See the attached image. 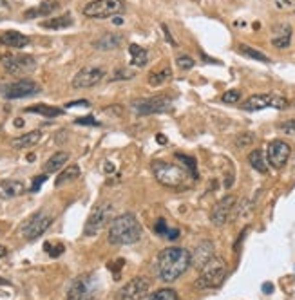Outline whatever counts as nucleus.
Here are the masks:
<instances>
[{"label": "nucleus", "instance_id": "1", "mask_svg": "<svg viewBox=\"0 0 295 300\" xmlns=\"http://www.w3.org/2000/svg\"><path fill=\"white\" fill-rule=\"evenodd\" d=\"M190 266V253L185 248H165L158 255V275L163 282H174Z\"/></svg>", "mask_w": 295, "mask_h": 300}, {"label": "nucleus", "instance_id": "2", "mask_svg": "<svg viewBox=\"0 0 295 300\" xmlns=\"http://www.w3.org/2000/svg\"><path fill=\"white\" fill-rule=\"evenodd\" d=\"M141 224L138 223L136 215L122 214L114 217L109 224V242L116 246H129L141 239Z\"/></svg>", "mask_w": 295, "mask_h": 300}, {"label": "nucleus", "instance_id": "3", "mask_svg": "<svg viewBox=\"0 0 295 300\" xmlns=\"http://www.w3.org/2000/svg\"><path fill=\"white\" fill-rule=\"evenodd\" d=\"M152 174H154V179L159 184L168 186V188L181 186L190 175L186 168L167 161H152Z\"/></svg>", "mask_w": 295, "mask_h": 300}, {"label": "nucleus", "instance_id": "4", "mask_svg": "<svg viewBox=\"0 0 295 300\" xmlns=\"http://www.w3.org/2000/svg\"><path fill=\"white\" fill-rule=\"evenodd\" d=\"M227 277V264L223 259H216L214 257L209 264L201 268V273L195 280V287L198 289H214L219 287Z\"/></svg>", "mask_w": 295, "mask_h": 300}, {"label": "nucleus", "instance_id": "5", "mask_svg": "<svg viewBox=\"0 0 295 300\" xmlns=\"http://www.w3.org/2000/svg\"><path fill=\"white\" fill-rule=\"evenodd\" d=\"M113 212L114 208L109 201H104L98 206H94L91 215L87 217L85 226H83V235H85V237H94V235H98V233H100L107 224H111V221L114 219Z\"/></svg>", "mask_w": 295, "mask_h": 300}, {"label": "nucleus", "instance_id": "6", "mask_svg": "<svg viewBox=\"0 0 295 300\" xmlns=\"http://www.w3.org/2000/svg\"><path fill=\"white\" fill-rule=\"evenodd\" d=\"M290 107V102L281 94L275 92H266V94H254L246 98L241 103V109L248 112L263 111V109H277V111H284Z\"/></svg>", "mask_w": 295, "mask_h": 300}, {"label": "nucleus", "instance_id": "7", "mask_svg": "<svg viewBox=\"0 0 295 300\" xmlns=\"http://www.w3.org/2000/svg\"><path fill=\"white\" fill-rule=\"evenodd\" d=\"M98 278L94 275H82L73 280L67 291V300H96Z\"/></svg>", "mask_w": 295, "mask_h": 300}, {"label": "nucleus", "instance_id": "8", "mask_svg": "<svg viewBox=\"0 0 295 300\" xmlns=\"http://www.w3.org/2000/svg\"><path fill=\"white\" fill-rule=\"evenodd\" d=\"M42 87L37 81L29 80V78H20V80L10 81L0 87V94L6 99H20V98H29V96L38 94Z\"/></svg>", "mask_w": 295, "mask_h": 300}, {"label": "nucleus", "instance_id": "9", "mask_svg": "<svg viewBox=\"0 0 295 300\" xmlns=\"http://www.w3.org/2000/svg\"><path fill=\"white\" fill-rule=\"evenodd\" d=\"M122 11H125L123 0H92L87 6H83L82 13L89 18H109L116 17Z\"/></svg>", "mask_w": 295, "mask_h": 300}, {"label": "nucleus", "instance_id": "10", "mask_svg": "<svg viewBox=\"0 0 295 300\" xmlns=\"http://www.w3.org/2000/svg\"><path fill=\"white\" fill-rule=\"evenodd\" d=\"M2 65L13 76H24L37 69V60L31 54H6L2 56Z\"/></svg>", "mask_w": 295, "mask_h": 300}, {"label": "nucleus", "instance_id": "11", "mask_svg": "<svg viewBox=\"0 0 295 300\" xmlns=\"http://www.w3.org/2000/svg\"><path fill=\"white\" fill-rule=\"evenodd\" d=\"M172 107V102L165 96H156V98H140L131 103V109L140 116H149V114H159L167 112Z\"/></svg>", "mask_w": 295, "mask_h": 300}, {"label": "nucleus", "instance_id": "12", "mask_svg": "<svg viewBox=\"0 0 295 300\" xmlns=\"http://www.w3.org/2000/svg\"><path fill=\"white\" fill-rule=\"evenodd\" d=\"M51 223H53V217H51V215H47L46 212H37L31 219L26 221V224L22 226L20 233H22L24 239L35 241V239H38L40 235H44V233L49 230Z\"/></svg>", "mask_w": 295, "mask_h": 300}, {"label": "nucleus", "instance_id": "13", "mask_svg": "<svg viewBox=\"0 0 295 300\" xmlns=\"http://www.w3.org/2000/svg\"><path fill=\"white\" fill-rule=\"evenodd\" d=\"M290 154H291V147L286 143L284 139H273V141H270V145L266 148V161L270 166L279 170V168H282L288 163Z\"/></svg>", "mask_w": 295, "mask_h": 300}, {"label": "nucleus", "instance_id": "14", "mask_svg": "<svg viewBox=\"0 0 295 300\" xmlns=\"http://www.w3.org/2000/svg\"><path fill=\"white\" fill-rule=\"evenodd\" d=\"M149 287L150 282L145 277H134L120 289L116 300H143L149 293Z\"/></svg>", "mask_w": 295, "mask_h": 300}, {"label": "nucleus", "instance_id": "15", "mask_svg": "<svg viewBox=\"0 0 295 300\" xmlns=\"http://www.w3.org/2000/svg\"><path fill=\"white\" fill-rule=\"evenodd\" d=\"M104 76V69L89 65V67H83L76 72V76L73 78V87L74 89H89V87H94L96 83H100Z\"/></svg>", "mask_w": 295, "mask_h": 300}, {"label": "nucleus", "instance_id": "16", "mask_svg": "<svg viewBox=\"0 0 295 300\" xmlns=\"http://www.w3.org/2000/svg\"><path fill=\"white\" fill-rule=\"evenodd\" d=\"M236 203H237V199L234 197V195H225V197L212 208L210 223H212L214 226H223V224H227L228 219L232 217V212H234Z\"/></svg>", "mask_w": 295, "mask_h": 300}, {"label": "nucleus", "instance_id": "17", "mask_svg": "<svg viewBox=\"0 0 295 300\" xmlns=\"http://www.w3.org/2000/svg\"><path fill=\"white\" fill-rule=\"evenodd\" d=\"M216 251V246H214L212 241H201L198 242V246L194 248V251L190 253V266H194L195 269H201L209 264L210 260L214 259V253Z\"/></svg>", "mask_w": 295, "mask_h": 300}, {"label": "nucleus", "instance_id": "18", "mask_svg": "<svg viewBox=\"0 0 295 300\" xmlns=\"http://www.w3.org/2000/svg\"><path fill=\"white\" fill-rule=\"evenodd\" d=\"M291 35H293V29L288 22H281L275 24L272 27V35H270V42L275 49H288L291 44Z\"/></svg>", "mask_w": 295, "mask_h": 300}, {"label": "nucleus", "instance_id": "19", "mask_svg": "<svg viewBox=\"0 0 295 300\" xmlns=\"http://www.w3.org/2000/svg\"><path fill=\"white\" fill-rule=\"evenodd\" d=\"M24 192H26V184H24L22 181H19V179L0 181V199H4V201L19 197V195H22Z\"/></svg>", "mask_w": 295, "mask_h": 300}, {"label": "nucleus", "instance_id": "20", "mask_svg": "<svg viewBox=\"0 0 295 300\" xmlns=\"http://www.w3.org/2000/svg\"><path fill=\"white\" fill-rule=\"evenodd\" d=\"M0 44L11 49H22L29 44V38L19 31H6L0 35Z\"/></svg>", "mask_w": 295, "mask_h": 300}, {"label": "nucleus", "instance_id": "21", "mask_svg": "<svg viewBox=\"0 0 295 300\" xmlns=\"http://www.w3.org/2000/svg\"><path fill=\"white\" fill-rule=\"evenodd\" d=\"M60 8L58 0H46V2H42L40 6H37V8H31L28 9L26 13H24V17L26 18H40V17H49L51 13H55L56 9Z\"/></svg>", "mask_w": 295, "mask_h": 300}, {"label": "nucleus", "instance_id": "22", "mask_svg": "<svg viewBox=\"0 0 295 300\" xmlns=\"http://www.w3.org/2000/svg\"><path fill=\"white\" fill-rule=\"evenodd\" d=\"M42 139V132L40 130H31L28 134L19 136V138H13L11 139V147L17 148V150H22V148H29V147H35Z\"/></svg>", "mask_w": 295, "mask_h": 300}, {"label": "nucleus", "instance_id": "23", "mask_svg": "<svg viewBox=\"0 0 295 300\" xmlns=\"http://www.w3.org/2000/svg\"><path fill=\"white\" fill-rule=\"evenodd\" d=\"M69 161V154L67 152H56L49 157L44 165V172L46 174H53V172H58L64 168V165H67Z\"/></svg>", "mask_w": 295, "mask_h": 300}, {"label": "nucleus", "instance_id": "24", "mask_svg": "<svg viewBox=\"0 0 295 300\" xmlns=\"http://www.w3.org/2000/svg\"><path fill=\"white\" fill-rule=\"evenodd\" d=\"M248 163L252 165L254 170L261 172V174H266L268 172L266 156H264V152L261 150V148H255V150H252V152L248 154Z\"/></svg>", "mask_w": 295, "mask_h": 300}, {"label": "nucleus", "instance_id": "25", "mask_svg": "<svg viewBox=\"0 0 295 300\" xmlns=\"http://www.w3.org/2000/svg\"><path fill=\"white\" fill-rule=\"evenodd\" d=\"M120 44H122V36L116 35V33H109V35H104L102 38L94 42V47H98L100 51H111V49H118Z\"/></svg>", "mask_w": 295, "mask_h": 300}, {"label": "nucleus", "instance_id": "26", "mask_svg": "<svg viewBox=\"0 0 295 300\" xmlns=\"http://www.w3.org/2000/svg\"><path fill=\"white\" fill-rule=\"evenodd\" d=\"M26 112L40 114V116H46V118H56V116H62V114H64V111H62L60 107H53V105H46V103H38V105L28 107Z\"/></svg>", "mask_w": 295, "mask_h": 300}, {"label": "nucleus", "instance_id": "27", "mask_svg": "<svg viewBox=\"0 0 295 300\" xmlns=\"http://www.w3.org/2000/svg\"><path fill=\"white\" fill-rule=\"evenodd\" d=\"M129 53H131V63L132 65H136V67H145L147 65V60H149V54L143 47L136 44H131L129 45Z\"/></svg>", "mask_w": 295, "mask_h": 300}, {"label": "nucleus", "instance_id": "28", "mask_svg": "<svg viewBox=\"0 0 295 300\" xmlns=\"http://www.w3.org/2000/svg\"><path fill=\"white\" fill-rule=\"evenodd\" d=\"M73 24H74V20L71 15H62V17L51 18V20L42 22L40 26L44 27V29H65V27H71Z\"/></svg>", "mask_w": 295, "mask_h": 300}, {"label": "nucleus", "instance_id": "29", "mask_svg": "<svg viewBox=\"0 0 295 300\" xmlns=\"http://www.w3.org/2000/svg\"><path fill=\"white\" fill-rule=\"evenodd\" d=\"M170 78H172V69L163 67V69H159V71L150 72L147 81H149L150 87H159V85H163V83H167Z\"/></svg>", "mask_w": 295, "mask_h": 300}, {"label": "nucleus", "instance_id": "30", "mask_svg": "<svg viewBox=\"0 0 295 300\" xmlns=\"http://www.w3.org/2000/svg\"><path fill=\"white\" fill-rule=\"evenodd\" d=\"M78 177H80V166L78 165H67L64 170L60 172L58 179L55 181V184L56 186H62V184L71 183V181L78 179Z\"/></svg>", "mask_w": 295, "mask_h": 300}, {"label": "nucleus", "instance_id": "31", "mask_svg": "<svg viewBox=\"0 0 295 300\" xmlns=\"http://www.w3.org/2000/svg\"><path fill=\"white\" fill-rule=\"evenodd\" d=\"M239 53H241V54H245V56H248V58H252V60H257V62L272 63L270 56H266V54L261 53L259 49H254V47H250V45H246V44H241V45H239Z\"/></svg>", "mask_w": 295, "mask_h": 300}, {"label": "nucleus", "instance_id": "32", "mask_svg": "<svg viewBox=\"0 0 295 300\" xmlns=\"http://www.w3.org/2000/svg\"><path fill=\"white\" fill-rule=\"evenodd\" d=\"M147 300H179V298H177V293L174 291V289L165 287V289H158V291H154Z\"/></svg>", "mask_w": 295, "mask_h": 300}, {"label": "nucleus", "instance_id": "33", "mask_svg": "<svg viewBox=\"0 0 295 300\" xmlns=\"http://www.w3.org/2000/svg\"><path fill=\"white\" fill-rule=\"evenodd\" d=\"M177 159H181L183 163H185L186 170H188V174L194 177V179H198V168H195V159L190 156H183V154H176Z\"/></svg>", "mask_w": 295, "mask_h": 300}, {"label": "nucleus", "instance_id": "34", "mask_svg": "<svg viewBox=\"0 0 295 300\" xmlns=\"http://www.w3.org/2000/svg\"><path fill=\"white\" fill-rule=\"evenodd\" d=\"M176 63L181 71H190V69L195 65V60L192 58V56H188V54H179V56L176 58Z\"/></svg>", "mask_w": 295, "mask_h": 300}, {"label": "nucleus", "instance_id": "35", "mask_svg": "<svg viewBox=\"0 0 295 300\" xmlns=\"http://www.w3.org/2000/svg\"><path fill=\"white\" fill-rule=\"evenodd\" d=\"M136 76V71H132V69H127V67H120L114 71V76L113 80L114 81H120V80H132V78Z\"/></svg>", "mask_w": 295, "mask_h": 300}, {"label": "nucleus", "instance_id": "36", "mask_svg": "<svg viewBox=\"0 0 295 300\" xmlns=\"http://www.w3.org/2000/svg\"><path fill=\"white\" fill-rule=\"evenodd\" d=\"M221 99H223V103H232V105H234V103H239V99H241V92L239 90H227V92H225V94L221 96Z\"/></svg>", "mask_w": 295, "mask_h": 300}, {"label": "nucleus", "instance_id": "37", "mask_svg": "<svg viewBox=\"0 0 295 300\" xmlns=\"http://www.w3.org/2000/svg\"><path fill=\"white\" fill-rule=\"evenodd\" d=\"M254 139H255V136L254 134H239L236 138V145L237 147H248V145H252L254 143Z\"/></svg>", "mask_w": 295, "mask_h": 300}, {"label": "nucleus", "instance_id": "38", "mask_svg": "<svg viewBox=\"0 0 295 300\" xmlns=\"http://www.w3.org/2000/svg\"><path fill=\"white\" fill-rule=\"evenodd\" d=\"M46 251L47 253H49L51 257H60L62 255V253H64V246H62V244H56V246H51L49 242H46Z\"/></svg>", "mask_w": 295, "mask_h": 300}, {"label": "nucleus", "instance_id": "39", "mask_svg": "<svg viewBox=\"0 0 295 300\" xmlns=\"http://www.w3.org/2000/svg\"><path fill=\"white\" fill-rule=\"evenodd\" d=\"M47 181V174H42V175H37L35 179H33V184H31V192L37 193L38 190H40V186Z\"/></svg>", "mask_w": 295, "mask_h": 300}, {"label": "nucleus", "instance_id": "40", "mask_svg": "<svg viewBox=\"0 0 295 300\" xmlns=\"http://www.w3.org/2000/svg\"><path fill=\"white\" fill-rule=\"evenodd\" d=\"M76 125H87V127H100V121H96L92 116H85V118H78L74 121Z\"/></svg>", "mask_w": 295, "mask_h": 300}, {"label": "nucleus", "instance_id": "41", "mask_svg": "<svg viewBox=\"0 0 295 300\" xmlns=\"http://www.w3.org/2000/svg\"><path fill=\"white\" fill-rule=\"evenodd\" d=\"M295 8V0H275L277 11H286V9Z\"/></svg>", "mask_w": 295, "mask_h": 300}, {"label": "nucleus", "instance_id": "42", "mask_svg": "<svg viewBox=\"0 0 295 300\" xmlns=\"http://www.w3.org/2000/svg\"><path fill=\"white\" fill-rule=\"evenodd\" d=\"M279 130H282V132H286V134H295V118L293 120H288V121H284V123H281V125H279Z\"/></svg>", "mask_w": 295, "mask_h": 300}, {"label": "nucleus", "instance_id": "43", "mask_svg": "<svg viewBox=\"0 0 295 300\" xmlns=\"http://www.w3.org/2000/svg\"><path fill=\"white\" fill-rule=\"evenodd\" d=\"M10 13H11V9L10 6H8V2H6V0H0V22L10 17Z\"/></svg>", "mask_w": 295, "mask_h": 300}, {"label": "nucleus", "instance_id": "44", "mask_svg": "<svg viewBox=\"0 0 295 300\" xmlns=\"http://www.w3.org/2000/svg\"><path fill=\"white\" fill-rule=\"evenodd\" d=\"M167 230H168V226H167V223H165V219H159L158 223H156L154 232L158 233V235H163V237H165V233H167Z\"/></svg>", "mask_w": 295, "mask_h": 300}, {"label": "nucleus", "instance_id": "45", "mask_svg": "<svg viewBox=\"0 0 295 300\" xmlns=\"http://www.w3.org/2000/svg\"><path fill=\"white\" fill-rule=\"evenodd\" d=\"M161 29H163V33H165V40H167L170 45H176V40H174V38H172V35H170V31H168V27L165 26V24H161Z\"/></svg>", "mask_w": 295, "mask_h": 300}, {"label": "nucleus", "instance_id": "46", "mask_svg": "<svg viewBox=\"0 0 295 300\" xmlns=\"http://www.w3.org/2000/svg\"><path fill=\"white\" fill-rule=\"evenodd\" d=\"M177 237H179V230H176V228L174 230L168 228L167 233H165V239H168V241H176Z\"/></svg>", "mask_w": 295, "mask_h": 300}, {"label": "nucleus", "instance_id": "47", "mask_svg": "<svg viewBox=\"0 0 295 300\" xmlns=\"http://www.w3.org/2000/svg\"><path fill=\"white\" fill-rule=\"evenodd\" d=\"M65 107H89V102H87V99H78V102L67 103Z\"/></svg>", "mask_w": 295, "mask_h": 300}, {"label": "nucleus", "instance_id": "48", "mask_svg": "<svg viewBox=\"0 0 295 300\" xmlns=\"http://www.w3.org/2000/svg\"><path fill=\"white\" fill-rule=\"evenodd\" d=\"M246 233H248V228H245L243 232H241V235H239V239H237V242H236V246H234V250L236 251H239V246H241V242L245 241V237H246Z\"/></svg>", "mask_w": 295, "mask_h": 300}, {"label": "nucleus", "instance_id": "49", "mask_svg": "<svg viewBox=\"0 0 295 300\" xmlns=\"http://www.w3.org/2000/svg\"><path fill=\"white\" fill-rule=\"evenodd\" d=\"M104 170H105V174H113L114 170H116V166L113 165V163H105V166H104Z\"/></svg>", "mask_w": 295, "mask_h": 300}, {"label": "nucleus", "instance_id": "50", "mask_svg": "<svg viewBox=\"0 0 295 300\" xmlns=\"http://www.w3.org/2000/svg\"><path fill=\"white\" fill-rule=\"evenodd\" d=\"M273 291V284L270 282H264L263 284V293H266V295H270V293Z\"/></svg>", "mask_w": 295, "mask_h": 300}, {"label": "nucleus", "instance_id": "51", "mask_svg": "<svg viewBox=\"0 0 295 300\" xmlns=\"http://www.w3.org/2000/svg\"><path fill=\"white\" fill-rule=\"evenodd\" d=\"M156 139H158V143H159V145H165V143H167V138H165L163 134H158V138H156Z\"/></svg>", "mask_w": 295, "mask_h": 300}, {"label": "nucleus", "instance_id": "52", "mask_svg": "<svg viewBox=\"0 0 295 300\" xmlns=\"http://www.w3.org/2000/svg\"><path fill=\"white\" fill-rule=\"evenodd\" d=\"M6 253H8V248L0 244V259H2V257H6Z\"/></svg>", "mask_w": 295, "mask_h": 300}, {"label": "nucleus", "instance_id": "53", "mask_svg": "<svg viewBox=\"0 0 295 300\" xmlns=\"http://www.w3.org/2000/svg\"><path fill=\"white\" fill-rule=\"evenodd\" d=\"M114 24H116V26H122L123 24V18H120V17H114V20H113Z\"/></svg>", "mask_w": 295, "mask_h": 300}, {"label": "nucleus", "instance_id": "54", "mask_svg": "<svg viewBox=\"0 0 295 300\" xmlns=\"http://www.w3.org/2000/svg\"><path fill=\"white\" fill-rule=\"evenodd\" d=\"M0 286H10V280H6V278L0 277Z\"/></svg>", "mask_w": 295, "mask_h": 300}, {"label": "nucleus", "instance_id": "55", "mask_svg": "<svg viewBox=\"0 0 295 300\" xmlns=\"http://www.w3.org/2000/svg\"><path fill=\"white\" fill-rule=\"evenodd\" d=\"M24 125V121L20 120V118H17V120H15V127H22Z\"/></svg>", "mask_w": 295, "mask_h": 300}]
</instances>
